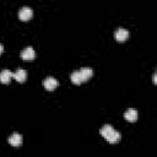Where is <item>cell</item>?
Returning a JSON list of instances; mask_svg holds the SVG:
<instances>
[{"label": "cell", "instance_id": "obj_2", "mask_svg": "<svg viewBox=\"0 0 157 157\" xmlns=\"http://www.w3.org/2000/svg\"><path fill=\"white\" fill-rule=\"evenodd\" d=\"M114 37H115L117 40L124 42V40L128 39V37H129V31L125 29V28H123V27H118V28L115 29V32H114Z\"/></svg>", "mask_w": 157, "mask_h": 157}, {"label": "cell", "instance_id": "obj_5", "mask_svg": "<svg viewBox=\"0 0 157 157\" xmlns=\"http://www.w3.org/2000/svg\"><path fill=\"white\" fill-rule=\"evenodd\" d=\"M9 142L12 146H20L22 144V135L20 132H13L9 136Z\"/></svg>", "mask_w": 157, "mask_h": 157}, {"label": "cell", "instance_id": "obj_10", "mask_svg": "<svg viewBox=\"0 0 157 157\" xmlns=\"http://www.w3.org/2000/svg\"><path fill=\"white\" fill-rule=\"evenodd\" d=\"M124 118L128 120V121H135L137 119V112L135 109H128L125 113H124Z\"/></svg>", "mask_w": 157, "mask_h": 157}, {"label": "cell", "instance_id": "obj_12", "mask_svg": "<svg viewBox=\"0 0 157 157\" xmlns=\"http://www.w3.org/2000/svg\"><path fill=\"white\" fill-rule=\"evenodd\" d=\"M112 130H114V128H113L110 124H104V125L101 128V130H99V131H101V134H102V135L105 137V136H107V135H108V134H109Z\"/></svg>", "mask_w": 157, "mask_h": 157}, {"label": "cell", "instance_id": "obj_1", "mask_svg": "<svg viewBox=\"0 0 157 157\" xmlns=\"http://www.w3.org/2000/svg\"><path fill=\"white\" fill-rule=\"evenodd\" d=\"M32 15H33V10H32L29 6H22V7L20 9V11H18V17H20V20H22V21L29 20V18L32 17Z\"/></svg>", "mask_w": 157, "mask_h": 157}, {"label": "cell", "instance_id": "obj_13", "mask_svg": "<svg viewBox=\"0 0 157 157\" xmlns=\"http://www.w3.org/2000/svg\"><path fill=\"white\" fill-rule=\"evenodd\" d=\"M2 50H4V45H2L1 43H0V54L2 53Z\"/></svg>", "mask_w": 157, "mask_h": 157}, {"label": "cell", "instance_id": "obj_3", "mask_svg": "<svg viewBox=\"0 0 157 157\" xmlns=\"http://www.w3.org/2000/svg\"><path fill=\"white\" fill-rule=\"evenodd\" d=\"M43 86L45 87V90L53 91V90L58 86V81H56L53 76H47V77L43 80Z\"/></svg>", "mask_w": 157, "mask_h": 157}, {"label": "cell", "instance_id": "obj_7", "mask_svg": "<svg viewBox=\"0 0 157 157\" xmlns=\"http://www.w3.org/2000/svg\"><path fill=\"white\" fill-rule=\"evenodd\" d=\"M120 132L119 131H117V130H112L107 136H105V140L108 141V142H110V144H114V142H117V141H119L120 140Z\"/></svg>", "mask_w": 157, "mask_h": 157}, {"label": "cell", "instance_id": "obj_6", "mask_svg": "<svg viewBox=\"0 0 157 157\" xmlns=\"http://www.w3.org/2000/svg\"><path fill=\"white\" fill-rule=\"evenodd\" d=\"M12 76H13V72H12V71H10V70H7V69H4V70L0 71V82L7 83V82L11 80Z\"/></svg>", "mask_w": 157, "mask_h": 157}, {"label": "cell", "instance_id": "obj_9", "mask_svg": "<svg viewBox=\"0 0 157 157\" xmlns=\"http://www.w3.org/2000/svg\"><path fill=\"white\" fill-rule=\"evenodd\" d=\"M13 78H16L18 82H23L25 80H26V77H27V72H26V70H23V69H17L15 72H13V76H12Z\"/></svg>", "mask_w": 157, "mask_h": 157}, {"label": "cell", "instance_id": "obj_11", "mask_svg": "<svg viewBox=\"0 0 157 157\" xmlns=\"http://www.w3.org/2000/svg\"><path fill=\"white\" fill-rule=\"evenodd\" d=\"M70 78H71V81H72L74 83H76V85H80V83L82 82V77H81V75H80L78 70H77V71H74V72L71 74Z\"/></svg>", "mask_w": 157, "mask_h": 157}, {"label": "cell", "instance_id": "obj_4", "mask_svg": "<svg viewBox=\"0 0 157 157\" xmlns=\"http://www.w3.org/2000/svg\"><path fill=\"white\" fill-rule=\"evenodd\" d=\"M34 56H36V53H34V49L32 47H26L21 52V58L25 60H33Z\"/></svg>", "mask_w": 157, "mask_h": 157}, {"label": "cell", "instance_id": "obj_8", "mask_svg": "<svg viewBox=\"0 0 157 157\" xmlns=\"http://www.w3.org/2000/svg\"><path fill=\"white\" fill-rule=\"evenodd\" d=\"M78 72H80V75L82 77V81H86V80L91 78V76L93 75V70L91 67H81L78 70Z\"/></svg>", "mask_w": 157, "mask_h": 157}]
</instances>
